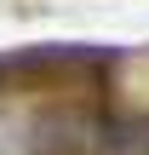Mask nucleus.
<instances>
[{"label":"nucleus","mask_w":149,"mask_h":155,"mask_svg":"<svg viewBox=\"0 0 149 155\" xmlns=\"http://www.w3.org/2000/svg\"><path fill=\"white\" fill-rule=\"evenodd\" d=\"M92 144H98V132L80 109H52V115L34 121V150L29 155H92Z\"/></svg>","instance_id":"f257e3e1"},{"label":"nucleus","mask_w":149,"mask_h":155,"mask_svg":"<svg viewBox=\"0 0 149 155\" xmlns=\"http://www.w3.org/2000/svg\"><path fill=\"white\" fill-rule=\"evenodd\" d=\"M92 155H149V121H103Z\"/></svg>","instance_id":"f03ea898"}]
</instances>
